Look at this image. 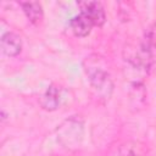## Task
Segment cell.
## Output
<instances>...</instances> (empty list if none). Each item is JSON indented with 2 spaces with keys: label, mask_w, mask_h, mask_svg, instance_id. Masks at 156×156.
<instances>
[{
  "label": "cell",
  "mask_w": 156,
  "mask_h": 156,
  "mask_svg": "<svg viewBox=\"0 0 156 156\" xmlns=\"http://www.w3.org/2000/svg\"><path fill=\"white\" fill-rule=\"evenodd\" d=\"M84 67L93 89L101 99L108 100L113 90V82L111 79L110 73L95 63H89Z\"/></svg>",
  "instance_id": "1"
},
{
  "label": "cell",
  "mask_w": 156,
  "mask_h": 156,
  "mask_svg": "<svg viewBox=\"0 0 156 156\" xmlns=\"http://www.w3.org/2000/svg\"><path fill=\"white\" fill-rule=\"evenodd\" d=\"M80 13L84 15L93 26L101 27L106 21V15L102 5L99 1H80L78 2Z\"/></svg>",
  "instance_id": "2"
},
{
  "label": "cell",
  "mask_w": 156,
  "mask_h": 156,
  "mask_svg": "<svg viewBox=\"0 0 156 156\" xmlns=\"http://www.w3.org/2000/svg\"><path fill=\"white\" fill-rule=\"evenodd\" d=\"M22 50V40L13 32H6L1 37V52L7 57L17 56Z\"/></svg>",
  "instance_id": "3"
},
{
  "label": "cell",
  "mask_w": 156,
  "mask_h": 156,
  "mask_svg": "<svg viewBox=\"0 0 156 156\" xmlns=\"http://www.w3.org/2000/svg\"><path fill=\"white\" fill-rule=\"evenodd\" d=\"M69 27H71V29H72V32H73V34L76 37L84 38L90 33V30H91V28L94 26L91 24V22L84 15L79 13V15H77V16L71 18Z\"/></svg>",
  "instance_id": "4"
},
{
  "label": "cell",
  "mask_w": 156,
  "mask_h": 156,
  "mask_svg": "<svg viewBox=\"0 0 156 156\" xmlns=\"http://www.w3.org/2000/svg\"><path fill=\"white\" fill-rule=\"evenodd\" d=\"M40 106L46 111H55L60 105V91L55 85H49L40 98Z\"/></svg>",
  "instance_id": "5"
},
{
  "label": "cell",
  "mask_w": 156,
  "mask_h": 156,
  "mask_svg": "<svg viewBox=\"0 0 156 156\" xmlns=\"http://www.w3.org/2000/svg\"><path fill=\"white\" fill-rule=\"evenodd\" d=\"M22 10L26 13L27 18L37 24L43 20V6L40 2L38 1H26V2H21Z\"/></svg>",
  "instance_id": "6"
},
{
  "label": "cell",
  "mask_w": 156,
  "mask_h": 156,
  "mask_svg": "<svg viewBox=\"0 0 156 156\" xmlns=\"http://www.w3.org/2000/svg\"><path fill=\"white\" fill-rule=\"evenodd\" d=\"M122 156H135L134 155V152H132V151H127L124 155H122Z\"/></svg>",
  "instance_id": "7"
}]
</instances>
